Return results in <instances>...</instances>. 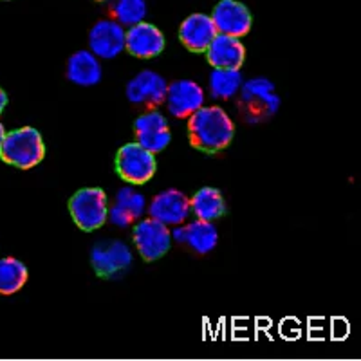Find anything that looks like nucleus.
<instances>
[{
  "instance_id": "9b49d317",
  "label": "nucleus",
  "mask_w": 361,
  "mask_h": 361,
  "mask_svg": "<svg viewBox=\"0 0 361 361\" xmlns=\"http://www.w3.org/2000/svg\"><path fill=\"white\" fill-rule=\"evenodd\" d=\"M166 103L173 118H190L204 103V92L195 82L177 80L166 89Z\"/></svg>"
},
{
  "instance_id": "423d86ee",
  "label": "nucleus",
  "mask_w": 361,
  "mask_h": 361,
  "mask_svg": "<svg viewBox=\"0 0 361 361\" xmlns=\"http://www.w3.org/2000/svg\"><path fill=\"white\" fill-rule=\"evenodd\" d=\"M170 243H172V235H170L169 228L154 219L141 221L134 228L135 247L148 262L161 259L170 250Z\"/></svg>"
},
{
  "instance_id": "20e7f679",
  "label": "nucleus",
  "mask_w": 361,
  "mask_h": 361,
  "mask_svg": "<svg viewBox=\"0 0 361 361\" xmlns=\"http://www.w3.org/2000/svg\"><path fill=\"white\" fill-rule=\"evenodd\" d=\"M240 107L247 121L257 123L276 114L280 107V98L275 92V85L266 78L250 80L243 87Z\"/></svg>"
},
{
  "instance_id": "9d476101",
  "label": "nucleus",
  "mask_w": 361,
  "mask_h": 361,
  "mask_svg": "<svg viewBox=\"0 0 361 361\" xmlns=\"http://www.w3.org/2000/svg\"><path fill=\"white\" fill-rule=\"evenodd\" d=\"M135 137H137V145L143 147L148 152H161L166 145L170 143V128L161 112L150 111L147 114L140 116L134 123Z\"/></svg>"
},
{
  "instance_id": "0eeeda50",
  "label": "nucleus",
  "mask_w": 361,
  "mask_h": 361,
  "mask_svg": "<svg viewBox=\"0 0 361 361\" xmlns=\"http://www.w3.org/2000/svg\"><path fill=\"white\" fill-rule=\"evenodd\" d=\"M166 82L154 71H143L127 85L128 102L143 109H157L166 99Z\"/></svg>"
},
{
  "instance_id": "412c9836",
  "label": "nucleus",
  "mask_w": 361,
  "mask_h": 361,
  "mask_svg": "<svg viewBox=\"0 0 361 361\" xmlns=\"http://www.w3.org/2000/svg\"><path fill=\"white\" fill-rule=\"evenodd\" d=\"M27 282V267L17 259H2L0 260V295H13L18 289L24 288Z\"/></svg>"
},
{
  "instance_id": "7ed1b4c3",
  "label": "nucleus",
  "mask_w": 361,
  "mask_h": 361,
  "mask_svg": "<svg viewBox=\"0 0 361 361\" xmlns=\"http://www.w3.org/2000/svg\"><path fill=\"white\" fill-rule=\"evenodd\" d=\"M71 215L83 231H94L105 224L109 217L107 195L99 188H83L69 201Z\"/></svg>"
},
{
  "instance_id": "f257e3e1",
  "label": "nucleus",
  "mask_w": 361,
  "mask_h": 361,
  "mask_svg": "<svg viewBox=\"0 0 361 361\" xmlns=\"http://www.w3.org/2000/svg\"><path fill=\"white\" fill-rule=\"evenodd\" d=\"M190 143L201 152H221L231 143L235 134L230 116L221 107H201L188 119Z\"/></svg>"
},
{
  "instance_id": "6ab92c4d",
  "label": "nucleus",
  "mask_w": 361,
  "mask_h": 361,
  "mask_svg": "<svg viewBox=\"0 0 361 361\" xmlns=\"http://www.w3.org/2000/svg\"><path fill=\"white\" fill-rule=\"evenodd\" d=\"M67 78L76 85L90 87L102 80V67L98 58L90 51H78L67 62Z\"/></svg>"
},
{
  "instance_id": "f03ea898",
  "label": "nucleus",
  "mask_w": 361,
  "mask_h": 361,
  "mask_svg": "<svg viewBox=\"0 0 361 361\" xmlns=\"http://www.w3.org/2000/svg\"><path fill=\"white\" fill-rule=\"evenodd\" d=\"M45 156V147L37 128L24 127L6 134L0 147V157L17 169L29 170L37 166Z\"/></svg>"
},
{
  "instance_id": "4468645a",
  "label": "nucleus",
  "mask_w": 361,
  "mask_h": 361,
  "mask_svg": "<svg viewBox=\"0 0 361 361\" xmlns=\"http://www.w3.org/2000/svg\"><path fill=\"white\" fill-rule=\"evenodd\" d=\"M125 49L137 58H154L164 49V37L156 25L140 22L125 33Z\"/></svg>"
},
{
  "instance_id": "ddd939ff",
  "label": "nucleus",
  "mask_w": 361,
  "mask_h": 361,
  "mask_svg": "<svg viewBox=\"0 0 361 361\" xmlns=\"http://www.w3.org/2000/svg\"><path fill=\"white\" fill-rule=\"evenodd\" d=\"M89 45L96 58H116L125 49L123 25L116 20H99L90 29Z\"/></svg>"
},
{
  "instance_id": "39448f33",
  "label": "nucleus",
  "mask_w": 361,
  "mask_h": 361,
  "mask_svg": "<svg viewBox=\"0 0 361 361\" xmlns=\"http://www.w3.org/2000/svg\"><path fill=\"white\" fill-rule=\"evenodd\" d=\"M156 157L137 143H128L116 154V172L132 185H145L156 173Z\"/></svg>"
},
{
  "instance_id": "6e6552de",
  "label": "nucleus",
  "mask_w": 361,
  "mask_h": 361,
  "mask_svg": "<svg viewBox=\"0 0 361 361\" xmlns=\"http://www.w3.org/2000/svg\"><path fill=\"white\" fill-rule=\"evenodd\" d=\"M212 22H214L219 35L240 38L247 35L253 18H251L250 9L240 4V2H237V0H221L215 6Z\"/></svg>"
},
{
  "instance_id": "a878e982",
  "label": "nucleus",
  "mask_w": 361,
  "mask_h": 361,
  "mask_svg": "<svg viewBox=\"0 0 361 361\" xmlns=\"http://www.w3.org/2000/svg\"><path fill=\"white\" fill-rule=\"evenodd\" d=\"M99 2H103V0H99Z\"/></svg>"
},
{
  "instance_id": "aec40b11",
  "label": "nucleus",
  "mask_w": 361,
  "mask_h": 361,
  "mask_svg": "<svg viewBox=\"0 0 361 361\" xmlns=\"http://www.w3.org/2000/svg\"><path fill=\"white\" fill-rule=\"evenodd\" d=\"M190 209L195 214L199 221L212 222L224 215L226 202L222 193L217 188L206 186V188H201L190 199Z\"/></svg>"
},
{
  "instance_id": "1a4fd4ad",
  "label": "nucleus",
  "mask_w": 361,
  "mask_h": 361,
  "mask_svg": "<svg viewBox=\"0 0 361 361\" xmlns=\"http://www.w3.org/2000/svg\"><path fill=\"white\" fill-rule=\"evenodd\" d=\"M90 262H92L96 275L103 276V279H111V276L119 275L130 267L132 253L127 244L118 243V240L103 243L92 247Z\"/></svg>"
},
{
  "instance_id": "b1692460",
  "label": "nucleus",
  "mask_w": 361,
  "mask_h": 361,
  "mask_svg": "<svg viewBox=\"0 0 361 361\" xmlns=\"http://www.w3.org/2000/svg\"><path fill=\"white\" fill-rule=\"evenodd\" d=\"M6 105H8V94L0 89V114H2V111L6 109Z\"/></svg>"
},
{
  "instance_id": "393cba45",
  "label": "nucleus",
  "mask_w": 361,
  "mask_h": 361,
  "mask_svg": "<svg viewBox=\"0 0 361 361\" xmlns=\"http://www.w3.org/2000/svg\"><path fill=\"white\" fill-rule=\"evenodd\" d=\"M4 137H6V130L4 127H2V123H0V147H2V143H4Z\"/></svg>"
},
{
  "instance_id": "4be33fe9",
  "label": "nucleus",
  "mask_w": 361,
  "mask_h": 361,
  "mask_svg": "<svg viewBox=\"0 0 361 361\" xmlns=\"http://www.w3.org/2000/svg\"><path fill=\"white\" fill-rule=\"evenodd\" d=\"M240 85H243V76H240L238 71L215 69L212 76H209V89H212L214 98H231L233 94H237Z\"/></svg>"
},
{
  "instance_id": "dca6fc26",
  "label": "nucleus",
  "mask_w": 361,
  "mask_h": 361,
  "mask_svg": "<svg viewBox=\"0 0 361 361\" xmlns=\"http://www.w3.org/2000/svg\"><path fill=\"white\" fill-rule=\"evenodd\" d=\"M173 238H176L179 244H186L192 251L199 255L209 253L217 246L219 233L215 230V226L212 222L206 221H193L192 224L186 226H177L176 230L172 231Z\"/></svg>"
},
{
  "instance_id": "a211bd4d",
  "label": "nucleus",
  "mask_w": 361,
  "mask_h": 361,
  "mask_svg": "<svg viewBox=\"0 0 361 361\" xmlns=\"http://www.w3.org/2000/svg\"><path fill=\"white\" fill-rule=\"evenodd\" d=\"M145 197L143 193L135 192L134 188H121L116 195V202L111 208V221L119 228L132 224L143 215Z\"/></svg>"
},
{
  "instance_id": "f8f14e48",
  "label": "nucleus",
  "mask_w": 361,
  "mask_h": 361,
  "mask_svg": "<svg viewBox=\"0 0 361 361\" xmlns=\"http://www.w3.org/2000/svg\"><path fill=\"white\" fill-rule=\"evenodd\" d=\"M190 212H192L190 199L177 190H166V192L156 195V199L150 202V208H148L150 219L164 226L183 224L188 219Z\"/></svg>"
},
{
  "instance_id": "f3484780",
  "label": "nucleus",
  "mask_w": 361,
  "mask_h": 361,
  "mask_svg": "<svg viewBox=\"0 0 361 361\" xmlns=\"http://www.w3.org/2000/svg\"><path fill=\"white\" fill-rule=\"evenodd\" d=\"M217 37V29L208 15L195 13L192 17L186 18L179 29V38L185 44L186 49L193 53H202L208 49L212 40Z\"/></svg>"
},
{
  "instance_id": "2eb2a0df",
  "label": "nucleus",
  "mask_w": 361,
  "mask_h": 361,
  "mask_svg": "<svg viewBox=\"0 0 361 361\" xmlns=\"http://www.w3.org/2000/svg\"><path fill=\"white\" fill-rule=\"evenodd\" d=\"M206 54H208V62L215 69L238 71L244 63L246 51H244V45L240 44L238 38L217 33V37L208 45Z\"/></svg>"
},
{
  "instance_id": "5701e85b",
  "label": "nucleus",
  "mask_w": 361,
  "mask_h": 361,
  "mask_svg": "<svg viewBox=\"0 0 361 361\" xmlns=\"http://www.w3.org/2000/svg\"><path fill=\"white\" fill-rule=\"evenodd\" d=\"M112 17L119 25H135L143 22L147 15L145 0H114L112 4Z\"/></svg>"
}]
</instances>
